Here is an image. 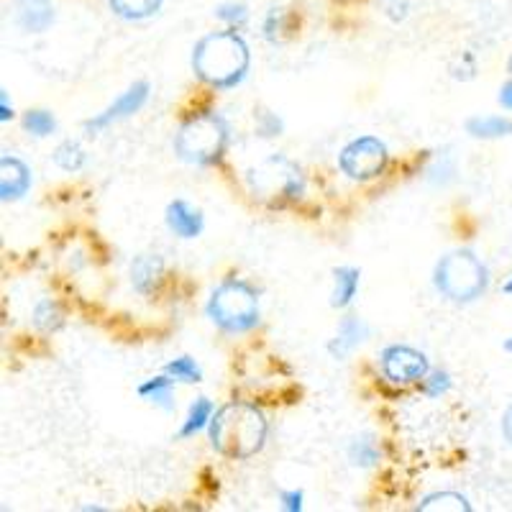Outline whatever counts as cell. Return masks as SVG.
Instances as JSON below:
<instances>
[{
	"label": "cell",
	"mask_w": 512,
	"mask_h": 512,
	"mask_svg": "<svg viewBox=\"0 0 512 512\" xmlns=\"http://www.w3.org/2000/svg\"><path fill=\"white\" fill-rule=\"evenodd\" d=\"M249 64V47L236 31H213L192 49V70L210 88H236L249 72Z\"/></svg>",
	"instance_id": "cell-1"
},
{
	"label": "cell",
	"mask_w": 512,
	"mask_h": 512,
	"mask_svg": "<svg viewBox=\"0 0 512 512\" xmlns=\"http://www.w3.org/2000/svg\"><path fill=\"white\" fill-rule=\"evenodd\" d=\"M210 443L226 459L241 461L259 454L267 441V420L254 405L228 402L210 420Z\"/></svg>",
	"instance_id": "cell-2"
},
{
	"label": "cell",
	"mask_w": 512,
	"mask_h": 512,
	"mask_svg": "<svg viewBox=\"0 0 512 512\" xmlns=\"http://www.w3.org/2000/svg\"><path fill=\"white\" fill-rule=\"evenodd\" d=\"M436 290L454 303H474L489 285V272L474 251H451L436 264Z\"/></svg>",
	"instance_id": "cell-3"
},
{
	"label": "cell",
	"mask_w": 512,
	"mask_h": 512,
	"mask_svg": "<svg viewBox=\"0 0 512 512\" xmlns=\"http://www.w3.org/2000/svg\"><path fill=\"white\" fill-rule=\"evenodd\" d=\"M228 139H231V131H228L226 118L218 113H200L180 128L175 149L187 164L208 167L226 154Z\"/></svg>",
	"instance_id": "cell-4"
},
{
	"label": "cell",
	"mask_w": 512,
	"mask_h": 512,
	"mask_svg": "<svg viewBox=\"0 0 512 512\" xmlns=\"http://www.w3.org/2000/svg\"><path fill=\"white\" fill-rule=\"evenodd\" d=\"M208 315L228 333H244L259 326V295L244 280H226L213 290Z\"/></svg>",
	"instance_id": "cell-5"
},
{
	"label": "cell",
	"mask_w": 512,
	"mask_h": 512,
	"mask_svg": "<svg viewBox=\"0 0 512 512\" xmlns=\"http://www.w3.org/2000/svg\"><path fill=\"white\" fill-rule=\"evenodd\" d=\"M251 190L269 205H285L305 195V175L292 159L272 154L251 169Z\"/></svg>",
	"instance_id": "cell-6"
},
{
	"label": "cell",
	"mask_w": 512,
	"mask_h": 512,
	"mask_svg": "<svg viewBox=\"0 0 512 512\" xmlns=\"http://www.w3.org/2000/svg\"><path fill=\"white\" fill-rule=\"evenodd\" d=\"M338 164H341L344 175L351 177V180H374L387 167V146L377 136H359V139H354L341 149Z\"/></svg>",
	"instance_id": "cell-7"
},
{
	"label": "cell",
	"mask_w": 512,
	"mask_h": 512,
	"mask_svg": "<svg viewBox=\"0 0 512 512\" xmlns=\"http://www.w3.org/2000/svg\"><path fill=\"white\" fill-rule=\"evenodd\" d=\"M379 367H382L384 377L395 384H410L425 379L428 374V359L425 354H420L413 346H387V349L379 354Z\"/></svg>",
	"instance_id": "cell-8"
},
{
	"label": "cell",
	"mask_w": 512,
	"mask_h": 512,
	"mask_svg": "<svg viewBox=\"0 0 512 512\" xmlns=\"http://www.w3.org/2000/svg\"><path fill=\"white\" fill-rule=\"evenodd\" d=\"M146 100H149V82H134L126 93L118 95L116 103H111L103 113L90 118V121L85 123V131H88V134H98V131L108 128L111 123L134 116V113H139L141 108H144Z\"/></svg>",
	"instance_id": "cell-9"
},
{
	"label": "cell",
	"mask_w": 512,
	"mask_h": 512,
	"mask_svg": "<svg viewBox=\"0 0 512 512\" xmlns=\"http://www.w3.org/2000/svg\"><path fill=\"white\" fill-rule=\"evenodd\" d=\"M164 221H167L169 231L180 239H198L205 228L203 213L187 200H172L164 210Z\"/></svg>",
	"instance_id": "cell-10"
},
{
	"label": "cell",
	"mask_w": 512,
	"mask_h": 512,
	"mask_svg": "<svg viewBox=\"0 0 512 512\" xmlns=\"http://www.w3.org/2000/svg\"><path fill=\"white\" fill-rule=\"evenodd\" d=\"M369 336V326L359 315H346L341 320V326H338L336 336L331 338V344H328V354L333 359H346L349 354H354Z\"/></svg>",
	"instance_id": "cell-11"
},
{
	"label": "cell",
	"mask_w": 512,
	"mask_h": 512,
	"mask_svg": "<svg viewBox=\"0 0 512 512\" xmlns=\"http://www.w3.org/2000/svg\"><path fill=\"white\" fill-rule=\"evenodd\" d=\"M31 187V169L18 157L0 159V198L21 200Z\"/></svg>",
	"instance_id": "cell-12"
},
{
	"label": "cell",
	"mask_w": 512,
	"mask_h": 512,
	"mask_svg": "<svg viewBox=\"0 0 512 512\" xmlns=\"http://www.w3.org/2000/svg\"><path fill=\"white\" fill-rule=\"evenodd\" d=\"M16 24L26 34H44L54 24L52 0H16Z\"/></svg>",
	"instance_id": "cell-13"
},
{
	"label": "cell",
	"mask_w": 512,
	"mask_h": 512,
	"mask_svg": "<svg viewBox=\"0 0 512 512\" xmlns=\"http://www.w3.org/2000/svg\"><path fill=\"white\" fill-rule=\"evenodd\" d=\"M164 259L159 254H139L131 262V285L139 295H152L162 282Z\"/></svg>",
	"instance_id": "cell-14"
},
{
	"label": "cell",
	"mask_w": 512,
	"mask_h": 512,
	"mask_svg": "<svg viewBox=\"0 0 512 512\" xmlns=\"http://www.w3.org/2000/svg\"><path fill=\"white\" fill-rule=\"evenodd\" d=\"M361 272L356 267H338L333 269V292L331 305L333 308H349L351 300L359 292Z\"/></svg>",
	"instance_id": "cell-15"
},
{
	"label": "cell",
	"mask_w": 512,
	"mask_h": 512,
	"mask_svg": "<svg viewBox=\"0 0 512 512\" xmlns=\"http://www.w3.org/2000/svg\"><path fill=\"white\" fill-rule=\"evenodd\" d=\"M139 395L141 400L152 402V405H157V408L162 410H172L175 408V379L169 377L167 372L159 374V377H152L146 379L144 384H139Z\"/></svg>",
	"instance_id": "cell-16"
},
{
	"label": "cell",
	"mask_w": 512,
	"mask_h": 512,
	"mask_svg": "<svg viewBox=\"0 0 512 512\" xmlns=\"http://www.w3.org/2000/svg\"><path fill=\"white\" fill-rule=\"evenodd\" d=\"M466 134H472L474 139H502V136H512V121L505 116L469 118Z\"/></svg>",
	"instance_id": "cell-17"
},
{
	"label": "cell",
	"mask_w": 512,
	"mask_h": 512,
	"mask_svg": "<svg viewBox=\"0 0 512 512\" xmlns=\"http://www.w3.org/2000/svg\"><path fill=\"white\" fill-rule=\"evenodd\" d=\"M213 415H216L213 402H210L208 397H198V400L190 405V413H187L185 423H182L180 438H190V436H195V433L203 431L205 425H210Z\"/></svg>",
	"instance_id": "cell-18"
},
{
	"label": "cell",
	"mask_w": 512,
	"mask_h": 512,
	"mask_svg": "<svg viewBox=\"0 0 512 512\" xmlns=\"http://www.w3.org/2000/svg\"><path fill=\"white\" fill-rule=\"evenodd\" d=\"M113 8V13H118L126 21H141V18H149L162 8L164 0H108Z\"/></svg>",
	"instance_id": "cell-19"
},
{
	"label": "cell",
	"mask_w": 512,
	"mask_h": 512,
	"mask_svg": "<svg viewBox=\"0 0 512 512\" xmlns=\"http://www.w3.org/2000/svg\"><path fill=\"white\" fill-rule=\"evenodd\" d=\"M85 162H88V154H85V149L77 141H62L54 149V164L59 169H64V172H80L85 167Z\"/></svg>",
	"instance_id": "cell-20"
},
{
	"label": "cell",
	"mask_w": 512,
	"mask_h": 512,
	"mask_svg": "<svg viewBox=\"0 0 512 512\" xmlns=\"http://www.w3.org/2000/svg\"><path fill=\"white\" fill-rule=\"evenodd\" d=\"M349 461L354 466H374L379 461V443L374 441V436L364 433V436H356L349 443Z\"/></svg>",
	"instance_id": "cell-21"
},
{
	"label": "cell",
	"mask_w": 512,
	"mask_h": 512,
	"mask_svg": "<svg viewBox=\"0 0 512 512\" xmlns=\"http://www.w3.org/2000/svg\"><path fill=\"white\" fill-rule=\"evenodd\" d=\"M64 323V315L62 310H59V305L54 303V300H49V297H44V300H39L34 308V326L39 328V331L44 333H54L59 331Z\"/></svg>",
	"instance_id": "cell-22"
},
{
	"label": "cell",
	"mask_w": 512,
	"mask_h": 512,
	"mask_svg": "<svg viewBox=\"0 0 512 512\" xmlns=\"http://www.w3.org/2000/svg\"><path fill=\"white\" fill-rule=\"evenodd\" d=\"M164 372L175 379V382H185V384L203 382V369H200L198 361L190 359V356H180V359L164 364Z\"/></svg>",
	"instance_id": "cell-23"
},
{
	"label": "cell",
	"mask_w": 512,
	"mask_h": 512,
	"mask_svg": "<svg viewBox=\"0 0 512 512\" xmlns=\"http://www.w3.org/2000/svg\"><path fill=\"white\" fill-rule=\"evenodd\" d=\"M418 510L423 512H431V510H456V512H469L472 510V505L466 502V497L456 495V492H438V495H431L425 497L423 502H420Z\"/></svg>",
	"instance_id": "cell-24"
},
{
	"label": "cell",
	"mask_w": 512,
	"mask_h": 512,
	"mask_svg": "<svg viewBox=\"0 0 512 512\" xmlns=\"http://www.w3.org/2000/svg\"><path fill=\"white\" fill-rule=\"evenodd\" d=\"M24 128L36 139H44V136H49L57 128V121L47 111H29L24 116Z\"/></svg>",
	"instance_id": "cell-25"
},
{
	"label": "cell",
	"mask_w": 512,
	"mask_h": 512,
	"mask_svg": "<svg viewBox=\"0 0 512 512\" xmlns=\"http://www.w3.org/2000/svg\"><path fill=\"white\" fill-rule=\"evenodd\" d=\"M216 16L231 26H244L246 18H249V11L241 3H223V6L216 8Z\"/></svg>",
	"instance_id": "cell-26"
},
{
	"label": "cell",
	"mask_w": 512,
	"mask_h": 512,
	"mask_svg": "<svg viewBox=\"0 0 512 512\" xmlns=\"http://www.w3.org/2000/svg\"><path fill=\"white\" fill-rule=\"evenodd\" d=\"M451 390V377L446 372H433L431 377L425 379V395L428 397H441Z\"/></svg>",
	"instance_id": "cell-27"
},
{
	"label": "cell",
	"mask_w": 512,
	"mask_h": 512,
	"mask_svg": "<svg viewBox=\"0 0 512 512\" xmlns=\"http://www.w3.org/2000/svg\"><path fill=\"white\" fill-rule=\"evenodd\" d=\"M379 6L384 8V13L392 18V21H402L408 16V3L405 0H379Z\"/></svg>",
	"instance_id": "cell-28"
},
{
	"label": "cell",
	"mask_w": 512,
	"mask_h": 512,
	"mask_svg": "<svg viewBox=\"0 0 512 512\" xmlns=\"http://www.w3.org/2000/svg\"><path fill=\"white\" fill-rule=\"evenodd\" d=\"M259 134L267 136V139H272V136H280L282 134V121L277 116H272V113H264L262 123H259Z\"/></svg>",
	"instance_id": "cell-29"
},
{
	"label": "cell",
	"mask_w": 512,
	"mask_h": 512,
	"mask_svg": "<svg viewBox=\"0 0 512 512\" xmlns=\"http://www.w3.org/2000/svg\"><path fill=\"white\" fill-rule=\"evenodd\" d=\"M280 502H282V507H285L287 512H300V510H303V492H300V489H290V492H282Z\"/></svg>",
	"instance_id": "cell-30"
},
{
	"label": "cell",
	"mask_w": 512,
	"mask_h": 512,
	"mask_svg": "<svg viewBox=\"0 0 512 512\" xmlns=\"http://www.w3.org/2000/svg\"><path fill=\"white\" fill-rule=\"evenodd\" d=\"M502 436H505V441L512 446V402L507 405L505 415H502Z\"/></svg>",
	"instance_id": "cell-31"
},
{
	"label": "cell",
	"mask_w": 512,
	"mask_h": 512,
	"mask_svg": "<svg viewBox=\"0 0 512 512\" xmlns=\"http://www.w3.org/2000/svg\"><path fill=\"white\" fill-rule=\"evenodd\" d=\"M500 105H502V108H507V111H512V80H507L505 85H502Z\"/></svg>",
	"instance_id": "cell-32"
},
{
	"label": "cell",
	"mask_w": 512,
	"mask_h": 512,
	"mask_svg": "<svg viewBox=\"0 0 512 512\" xmlns=\"http://www.w3.org/2000/svg\"><path fill=\"white\" fill-rule=\"evenodd\" d=\"M13 118V105H8V93L3 90L0 95V121H11Z\"/></svg>",
	"instance_id": "cell-33"
},
{
	"label": "cell",
	"mask_w": 512,
	"mask_h": 512,
	"mask_svg": "<svg viewBox=\"0 0 512 512\" xmlns=\"http://www.w3.org/2000/svg\"><path fill=\"white\" fill-rule=\"evenodd\" d=\"M502 292H505V295H512V274H510V280H507L505 285H502Z\"/></svg>",
	"instance_id": "cell-34"
},
{
	"label": "cell",
	"mask_w": 512,
	"mask_h": 512,
	"mask_svg": "<svg viewBox=\"0 0 512 512\" xmlns=\"http://www.w3.org/2000/svg\"><path fill=\"white\" fill-rule=\"evenodd\" d=\"M505 351H510V354H512V338H507V344H505Z\"/></svg>",
	"instance_id": "cell-35"
}]
</instances>
